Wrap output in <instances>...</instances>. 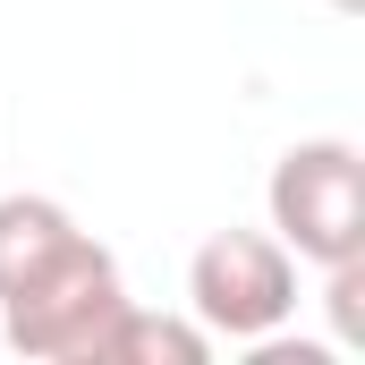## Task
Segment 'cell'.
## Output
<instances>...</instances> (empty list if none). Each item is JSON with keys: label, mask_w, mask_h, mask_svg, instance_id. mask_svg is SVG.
<instances>
[{"label": "cell", "mask_w": 365, "mask_h": 365, "mask_svg": "<svg viewBox=\"0 0 365 365\" xmlns=\"http://www.w3.org/2000/svg\"><path fill=\"white\" fill-rule=\"evenodd\" d=\"M187 314L212 340H264L297 314V255L272 230H212L187 264Z\"/></svg>", "instance_id": "3957f363"}, {"label": "cell", "mask_w": 365, "mask_h": 365, "mask_svg": "<svg viewBox=\"0 0 365 365\" xmlns=\"http://www.w3.org/2000/svg\"><path fill=\"white\" fill-rule=\"evenodd\" d=\"M323 306H331L340 349H365V255H349V264H323Z\"/></svg>", "instance_id": "8992f818"}, {"label": "cell", "mask_w": 365, "mask_h": 365, "mask_svg": "<svg viewBox=\"0 0 365 365\" xmlns=\"http://www.w3.org/2000/svg\"><path fill=\"white\" fill-rule=\"evenodd\" d=\"M264 212H272V238L314 272L365 255V153L349 136L289 145L264 179Z\"/></svg>", "instance_id": "7a4b0ae2"}, {"label": "cell", "mask_w": 365, "mask_h": 365, "mask_svg": "<svg viewBox=\"0 0 365 365\" xmlns=\"http://www.w3.org/2000/svg\"><path fill=\"white\" fill-rule=\"evenodd\" d=\"M212 357V331L195 314H153V306H119L110 331H102V357L93 365H204Z\"/></svg>", "instance_id": "5b68a950"}, {"label": "cell", "mask_w": 365, "mask_h": 365, "mask_svg": "<svg viewBox=\"0 0 365 365\" xmlns=\"http://www.w3.org/2000/svg\"><path fill=\"white\" fill-rule=\"evenodd\" d=\"M119 306H128L119 255L102 238H77L43 280H26L17 297H0V340L17 357H34V365H93Z\"/></svg>", "instance_id": "6da1fadb"}, {"label": "cell", "mask_w": 365, "mask_h": 365, "mask_svg": "<svg viewBox=\"0 0 365 365\" xmlns=\"http://www.w3.org/2000/svg\"><path fill=\"white\" fill-rule=\"evenodd\" d=\"M323 9H340V17H357V9H365V0H323Z\"/></svg>", "instance_id": "52a82bcc"}, {"label": "cell", "mask_w": 365, "mask_h": 365, "mask_svg": "<svg viewBox=\"0 0 365 365\" xmlns=\"http://www.w3.org/2000/svg\"><path fill=\"white\" fill-rule=\"evenodd\" d=\"M77 212L60 195H0V297H17L26 280H43L77 247Z\"/></svg>", "instance_id": "277c9868"}]
</instances>
